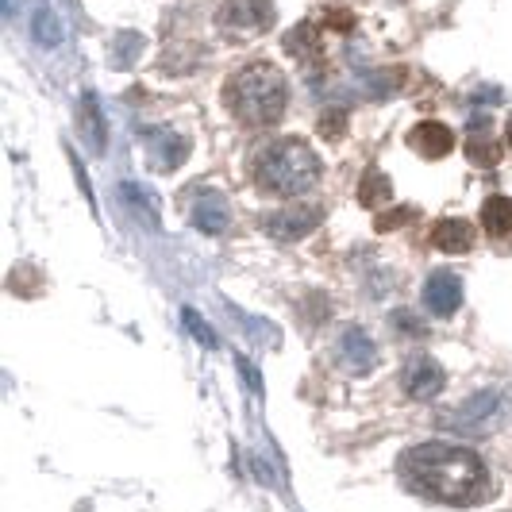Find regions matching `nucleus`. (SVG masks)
I'll list each match as a JSON object with an SVG mask.
<instances>
[{"label":"nucleus","instance_id":"9b49d317","mask_svg":"<svg viewBox=\"0 0 512 512\" xmlns=\"http://www.w3.org/2000/svg\"><path fill=\"white\" fill-rule=\"evenodd\" d=\"M147 147H151V158L158 170H174L181 158H185V151H189V139L185 135H178V131H147Z\"/></svg>","mask_w":512,"mask_h":512},{"label":"nucleus","instance_id":"f257e3e1","mask_svg":"<svg viewBox=\"0 0 512 512\" xmlns=\"http://www.w3.org/2000/svg\"><path fill=\"white\" fill-rule=\"evenodd\" d=\"M401 482L443 505H470L486 493V462L455 443H420L397 462Z\"/></svg>","mask_w":512,"mask_h":512},{"label":"nucleus","instance_id":"4468645a","mask_svg":"<svg viewBox=\"0 0 512 512\" xmlns=\"http://www.w3.org/2000/svg\"><path fill=\"white\" fill-rule=\"evenodd\" d=\"M81 128H85V139L93 143V151H104V120H101V104L93 93H85L81 101Z\"/></svg>","mask_w":512,"mask_h":512},{"label":"nucleus","instance_id":"423d86ee","mask_svg":"<svg viewBox=\"0 0 512 512\" xmlns=\"http://www.w3.org/2000/svg\"><path fill=\"white\" fill-rule=\"evenodd\" d=\"M401 382H405V389H409V397H416V401H432L439 389H443V366H439L436 359H428V355H412L409 362H405V374H401Z\"/></svg>","mask_w":512,"mask_h":512},{"label":"nucleus","instance_id":"6e6552de","mask_svg":"<svg viewBox=\"0 0 512 512\" xmlns=\"http://www.w3.org/2000/svg\"><path fill=\"white\" fill-rule=\"evenodd\" d=\"M320 224V212L316 208H282L274 216H266V231L282 243H293V239H305L308 231Z\"/></svg>","mask_w":512,"mask_h":512},{"label":"nucleus","instance_id":"20e7f679","mask_svg":"<svg viewBox=\"0 0 512 512\" xmlns=\"http://www.w3.org/2000/svg\"><path fill=\"white\" fill-rule=\"evenodd\" d=\"M274 24V0H224L220 27L231 35H258Z\"/></svg>","mask_w":512,"mask_h":512},{"label":"nucleus","instance_id":"2eb2a0df","mask_svg":"<svg viewBox=\"0 0 512 512\" xmlns=\"http://www.w3.org/2000/svg\"><path fill=\"white\" fill-rule=\"evenodd\" d=\"M143 35H135V31H128V35H116L112 39V66H131L139 54H143Z\"/></svg>","mask_w":512,"mask_h":512},{"label":"nucleus","instance_id":"7ed1b4c3","mask_svg":"<svg viewBox=\"0 0 512 512\" xmlns=\"http://www.w3.org/2000/svg\"><path fill=\"white\" fill-rule=\"evenodd\" d=\"M255 181L270 197H301L320 181V158L305 139L285 135V139H274L258 151Z\"/></svg>","mask_w":512,"mask_h":512},{"label":"nucleus","instance_id":"a211bd4d","mask_svg":"<svg viewBox=\"0 0 512 512\" xmlns=\"http://www.w3.org/2000/svg\"><path fill=\"white\" fill-rule=\"evenodd\" d=\"M466 154H470L474 166H493V162H497V143H493V139H486V143H482V139H470V143H466Z\"/></svg>","mask_w":512,"mask_h":512},{"label":"nucleus","instance_id":"0eeeda50","mask_svg":"<svg viewBox=\"0 0 512 512\" xmlns=\"http://www.w3.org/2000/svg\"><path fill=\"white\" fill-rule=\"evenodd\" d=\"M339 359H343V366L351 370V374H366L374 362H378V347H374V339L362 332V328H343V335H339Z\"/></svg>","mask_w":512,"mask_h":512},{"label":"nucleus","instance_id":"f03ea898","mask_svg":"<svg viewBox=\"0 0 512 512\" xmlns=\"http://www.w3.org/2000/svg\"><path fill=\"white\" fill-rule=\"evenodd\" d=\"M224 101H228L231 116L239 124L270 128V124L282 120L289 89H285V77L278 74V66H270V62H247V66H239L228 77Z\"/></svg>","mask_w":512,"mask_h":512},{"label":"nucleus","instance_id":"dca6fc26","mask_svg":"<svg viewBox=\"0 0 512 512\" xmlns=\"http://www.w3.org/2000/svg\"><path fill=\"white\" fill-rule=\"evenodd\" d=\"M362 205H385V201H389V197H393V185H389V178H385V174H378V170H370V174H366V178H362Z\"/></svg>","mask_w":512,"mask_h":512},{"label":"nucleus","instance_id":"39448f33","mask_svg":"<svg viewBox=\"0 0 512 512\" xmlns=\"http://www.w3.org/2000/svg\"><path fill=\"white\" fill-rule=\"evenodd\" d=\"M424 305L432 316H455L462 305V278L451 270H436L424 282Z\"/></svg>","mask_w":512,"mask_h":512},{"label":"nucleus","instance_id":"aec40b11","mask_svg":"<svg viewBox=\"0 0 512 512\" xmlns=\"http://www.w3.org/2000/svg\"><path fill=\"white\" fill-rule=\"evenodd\" d=\"M509 147H512V120H509Z\"/></svg>","mask_w":512,"mask_h":512},{"label":"nucleus","instance_id":"6ab92c4d","mask_svg":"<svg viewBox=\"0 0 512 512\" xmlns=\"http://www.w3.org/2000/svg\"><path fill=\"white\" fill-rule=\"evenodd\" d=\"M185 328L197 335V339H201L205 347H216V335L208 332V324L201 320V316H197V312H193V308H185Z\"/></svg>","mask_w":512,"mask_h":512},{"label":"nucleus","instance_id":"ddd939ff","mask_svg":"<svg viewBox=\"0 0 512 512\" xmlns=\"http://www.w3.org/2000/svg\"><path fill=\"white\" fill-rule=\"evenodd\" d=\"M482 224H486L489 235H509L512 231V197H489L486 208H482Z\"/></svg>","mask_w":512,"mask_h":512},{"label":"nucleus","instance_id":"1a4fd4ad","mask_svg":"<svg viewBox=\"0 0 512 512\" xmlns=\"http://www.w3.org/2000/svg\"><path fill=\"white\" fill-rule=\"evenodd\" d=\"M193 224L205 231V235H220V231H228L231 208H228V201H224V193L201 189V193L193 197Z\"/></svg>","mask_w":512,"mask_h":512},{"label":"nucleus","instance_id":"f3484780","mask_svg":"<svg viewBox=\"0 0 512 512\" xmlns=\"http://www.w3.org/2000/svg\"><path fill=\"white\" fill-rule=\"evenodd\" d=\"M31 35H35L43 47H58V43H62V27L54 24V12L39 8V12L31 16Z\"/></svg>","mask_w":512,"mask_h":512},{"label":"nucleus","instance_id":"f8f14e48","mask_svg":"<svg viewBox=\"0 0 512 512\" xmlns=\"http://www.w3.org/2000/svg\"><path fill=\"white\" fill-rule=\"evenodd\" d=\"M432 247L439 251H447V255H462V251H470L474 247V228L466 224V220H439L436 228H432Z\"/></svg>","mask_w":512,"mask_h":512},{"label":"nucleus","instance_id":"9d476101","mask_svg":"<svg viewBox=\"0 0 512 512\" xmlns=\"http://www.w3.org/2000/svg\"><path fill=\"white\" fill-rule=\"evenodd\" d=\"M409 147L424 158H447L455 151V135L447 124H436V120H424L409 131Z\"/></svg>","mask_w":512,"mask_h":512}]
</instances>
